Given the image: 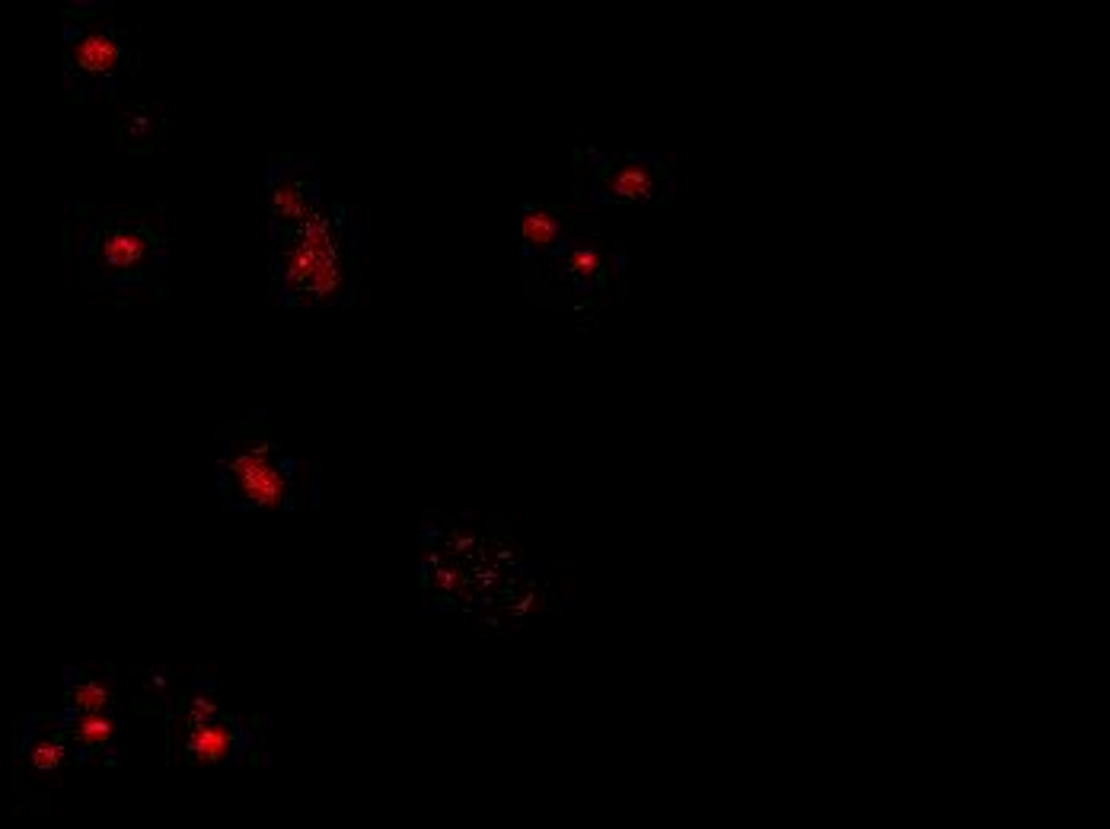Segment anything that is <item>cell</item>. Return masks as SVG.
Returning a JSON list of instances; mask_svg holds the SVG:
<instances>
[{"mask_svg":"<svg viewBox=\"0 0 1110 829\" xmlns=\"http://www.w3.org/2000/svg\"><path fill=\"white\" fill-rule=\"evenodd\" d=\"M272 272L285 307L348 303L361 281L365 233L355 207L323 205L297 227L268 230Z\"/></svg>","mask_w":1110,"mask_h":829,"instance_id":"cell-1","label":"cell"},{"mask_svg":"<svg viewBox=\"0 0 1110 829\" xmlns=\"http://www.w3.org/2000/svg\"><path fill=\"white\" fill-rule=\"evenodd\" d=\"M297 459L272 441L265 421L247 414L217 434V495L237 510L297 507Z\"/></svg>","mask_w":1110,"mask_h":829,"instance_id":"cell-2","label":"cell"},{"mask_svg":"<svg viewBox=\"0 0 1110 829\" xmlns=\"http://www.w3.org/2000/svg\"><path fill=\"white\" fill-rule=\"evenodd\" d=\"M83 285L109 293L147 288L164 275L166 240L138 211H122L96 220L77 247Z\"/></svg>","mask_w":1110,"mask_h":829,"instance_id":"cell-3","label":"cell"},{"mask_svg":"<svg viewBox=\"0 0 1110 829\" xmlns=\"http://www.w3.org/2000/svg\"><path fill=\"white\" fill-rule=\"evenodd\" d=\"M138 55L112 20H71L64 29V81L74 99L109 93L131 74Z\"/></svg>","mask_w":1110,"mask_h":829,"instance_id":"cell-4","label":"cell"},{"mask_svg":"<svg viewBox=\"0 0 1110 829\" xmlns=\"http://www.w3.org/2000/svg\"><path fill=\"white\" fill-rule=\"evenodd\" d=\"M323 207L320 166L310 154H288L268 166V230L297 227Z\"/></svg>","mask_w":1110,"mask_h":829,"instance_id":"cell-5","label":"cell"},{"mask_svg":"<svg viewBox=\"0 0 1110 829\" xmlns=\"http://www.w3.org/2000/svg\"><path fill=\"white\" fill-rule=\"evenodd\" d=\"M600 192L607 202L617 205H638L655 199L658 189V172L655 166L645 160H613V164L600 166Z\"/></svg>","mask_w":1110,"mask_h":829,"instance_id":"cell-6","label":"cell"},{"mask_svg":"<svg viewBox=\"0 0 1110 829\" xmlns=\"http://www.w3.org/2000/svg\"><path fill=\"white\" fill-rule=\"evenodd\" d=\"M521 237L527 252H556L565 240V217L559 207L530 205L521 217Z\"/></svg>","mask_w":1110,"mask_h":829,"instance_id":"cell-7","label":"cell"},{"mask_svg":"<svg viewBox=\"0 0 1110 829\" xmlns=\"http://www.w3.org/2000/svg\"><path fill=\"white\" fill-rule=\"evenodd\" d=\"M160 131H164V122L151 106H128L116 122V134L124 151H151Z\"/></svg>","mask_w":1110,"mask_h":829,"instance_id":"cell-8","label":"cell"},{"mask_svg":"<svg viewBox=\"0 0 1110 829\" xmlns=\"http://www.w3.org/2000/svg\"><path fill=\"white\" fill-rule=\"evenodd\" d=\"M112 702L109 689L93 680V676H74L68 686V708L71 714H106V708Z\"/></svg>","mask_w":1110,"mask_h":829,"instance_id":"cell-9","label":"cell"},{"mask_svg":"<svg viewBox=\"0 0 1110 829\" xmlns=\"http://www.w3.org/2000/svg\"><path fill=\"white\" fill-rule=\"evenodd\" d=\"M565 272L575 278L581 288H594L604 281V259L600 252L587 243H575L565 252Z\"/></svg>","mask_w":1110,"mask_h":829,"instance_id":"cell-10","label":"cell"},{"mask_svg":"<svg viewBox=\"0 0 1110 829\" xmlns=\"http://www.w3.org/2000/svg\"><path fill=\"white\" fill-rule=\"evenodd\" d=\"M71 737L86 749L109 744L112 737V718L106 714H74L71 718Z\"/></svg>","mask_w":1110,"mask_h":829,"instance_id":"cell-11","label":"cell"},{"mask_svg":"<svg viewBox=\"0 0 1110 829\" xmlns=\"http://www.w3.org/2000/svg\"><path fill=\"white\" fill-rule=\"evenodd\" d=\"M64 744L61 741H55V737H39L36 744H33V749H29V762H33V769H39V772H55L61 762H64Z\"/></svg>","mask_w":1110,"mask_h":829,"instance_id":"cell-12","label":"cell"}]
</instances>
